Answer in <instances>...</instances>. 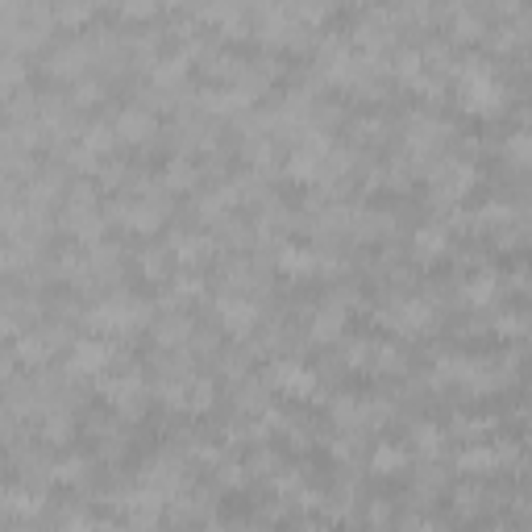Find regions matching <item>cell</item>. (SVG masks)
I'll return each mask as SVG.
<instances>
[{"label":"cell","instance_id":"cell-1","mask_svg":"<svg viewBox=\"0 0 532 532\" xmlns=\"http://www.w3.org/2000/svg\"><path fill=\"white\" fill-rule=\"evenodd\" d=\"M104 362H109V350H104L100 341H87V345H79V354H75V366H79V370H100Z\"/></svg>","mask_w":532,"mask_h":532},{"label":"cell","instance_id":"cell-2","mask_svg":"<svg viewBox=\"0 0 532 532\" xmlns=\"http://www.w3.org/2000/svg\"><path fill=\"white\" fill-rule=\"evenodd\" d=\"M121 134L125 138H146L150 134V117L146 113H125L121 117Z\"/></svg>","mask_w":532,"mask_h":532},{"label":"cell","instance_id":"cell-3","mask_svg":"<svg viewBox=\"0 0 532 532\" xmlns=\"http://www.w3.org/2000/svg\"><path fill=\"white\" fill-rule=\"evenodd\" d=\"M374 466H379L383 474H391V470H399V466H403V454H395V449H379V454H374Z\"/></svg>","mask_w":532,"mask_h":532},{"label":"cell","instance_id":"cell-6","mask_svg":"<svg viewBox=\"0 0 532 532\" xmlns=\"http://www.w3.org/2000/svg\"><path fill=\"white\" fill-rule=\"evenodd\" d=\"M511 150H515V154H524V158H532V142H528V138H515V142H511Z\"/></svg>","mask_w":532,"mask_h":532},{"label":"cell","instance_id":"cell-4","mask_svg":"<svg viewBox=\"0 0 532 532\" xmlns=\"http://www.w3.org/2000/svg\"><path fill=\"white\" fill-rule=\"evenodd\" d=\"M416 246H420V254H429V250H433V254H437V250H441V246H445V237H441V229H424V233H420V242H416Z\"/></svg>","mask_w":532,"mask_h":532},{"label":"cell","instance_id":"cell-5","mask_svg":"<svg viewBox=\"0 0 532 532\" xmlns=\"http://www.w3.org/2000/svg\"><path fill=\"white\" fill-rule=\"evenodd\" d=\"M9 507H13V511H38V495L30 499V495H21V491H13V499H9Z\"/></svg>","mask_w":532,"mask_h":532}]
</instances>
